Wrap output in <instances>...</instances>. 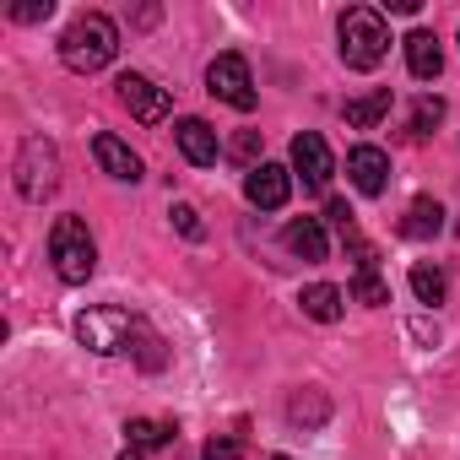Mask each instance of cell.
<instances>
[{
    "instance_id": "26",
    "label": "cell",
    "mask_w": 460,
    "mask_h": 460,
    "mask_svg": "<svg viewBox=\"0 0 460 460\" xmlns=\"http://www.w3.org/2000/svg\"><path fill=\"white\" fill-rule=\"evenodd\" d=\"M325 217L341 227V234H352V227H358V217H352V206H347V200H331V206H325Z\"/></svg>"
},
{
    "instance_id": "22",
    "label": "cell",
    "mask_w": 460,
    "mask_h": 460,
    "mask_svg": "<svg viewBox=\"0 0 460 460\" xmlns=\"http://www.w3.org/2000/svg\"><path fill=\"white\" fill-rule=\"evenodd\" d=\"M352 298L368 304V309H385V304H390V288H385L379 271H358V277H352Z\"/></svg>"
},
{
    "instance_id": "15",
    "label": "cell",
    "mask_w": 460,
    "mask_h": 460,
    "mask_svg": "<svg viewBox=\"0 0 460 460\" xmlns=\"http://www.w3.org/2000/svg\"><path fill=\"white\" fill-rule=\"evenodd\" d=\"M298 304H304V314H309V320L336 325V320H341V309H347V293H341V288H331V282H314V288H304V293H298Z\"/></svg>"
},
{
    "instance_id": "28",
    "label": "cell",
    "mask_w": 460,
    "mask_h": 460,
    "mask_svg": "<svg viewBox=\"0 0 460 460\" xmlns=\"http://www.w3.org/2000/svg\"><path fill=\"white\" fill-rule=\"evenodd\" d=\"M119 460H141V455H136V449H125V455H119Z\"/></svg>"
},
{
    "instance_id": "17",
    "label": "cell",
    "mask_w": 460,
    "mask_h": 460,
    "mask_svg": "<svg viewBox=\"0 0 460 460\" xmlns=\"http://www.w3.org/2000/svg\"><path fill=\"white\" fill-rule=\"evenodd\" d=\"M390 103H395V98H390V87H374V93H363V98H347V109H341V114H347V125H352V130H374V125L390 114Z\"/></svg>"
},
{
    "instance_id": "14",
    "label": "cell",
    "mask_w": 460,
    "mask_h": 460,
    "mask_svg": "<svg viewBox=\"0 0 460 460\" xmlns=\"http://www.w3.org/2000/svg\"><path fill=\"white\" fill-rule=\"evenodd\" d=\"M406 66H411V76H417V82H433V76L444 71V49H438V39H433L428 28L406 33Z\"/></svg>"
},
{
    "instance_id": "2",
    "label": "cell",
    "mask_w": 460,
    "mask_h": 460,
    "mask_svg": "<svg viewBox=\"0 0 460 460\" xmlns=\"http://www.w3.org/2000/svg\"><path fill=\"white\" fill-rule=\"evenodd\" d=\"M336 39H341V60H347L352 71H374V66L390 55V28H385V17H379L374 6H352V12H341Z\"/></svg>"
},
{
    "instance_id": "8",
    "label": "cell",
    "mask_w": 460,
    "mask_h": 460,
    "mask_svg": "<svg viewBox=\"0 0 460 460\" xmlns=\"http://www.w3.org/2000/svg\"><path fill=\"white\" fill-rule=\"evenodd\" d=\"M293 173H304V184H309V190H325V184H331L336 163H331V146H325V136H314V130L293 136Z\"/></svg>"
},
{
    "instance_id": "7",
    "label": "cell",
    "mask_w": 460,
    "mask_h": 460,
    "mask_svg": "<svg viewBox=\"0 0 460 460\" xmlns=\"http://www.w3.org/2000/svg\"><path fill=\"white\" fill-rule=\"evenodd\" d=\"M114 87H119V103H125V109H130L141 125H157V119H168V93H163L152 76H141V71H125Z\"/></svg>"
},
{
    "instance_id": "21",
    "label": "cell",
    "mask_w": 460,
    "mask_h": 460,
    "mask_svg": "<svg viewBox=\"0 0 460 460\" xmlns=\"http://www.w3.org/2000/svg\"><path fill=\"white\" fill-rule=\"evenodd\" d=\"M444 119V98H433V93H422L417 103H411V119H406V130L411 136H433V125Z\"/></svg>"
},
{
    "instance_id": "20",
    "label": "cell",
    "mask_w": 460,
    "mask_h": 460,
    "mask_svg": "<svg viewBox=\"0 0 460 460\" xmlns=\"http://www.w3.org/2000/svg\"><path fill=\"white\" fill-rule=\"evenodd\" d=\"M444 288H449V282H444V271H438V266H428V261H417V266H411V293H417V304H428V309H433V304H444Z\"/></svg>"
},
{
    "instance_id": "1",
    "label": "cell",
    "mask_w": 460,
    "mask_h": 460,
    "mask_svg": "<svg viewBox=\"0 0 460 460\" xmlns=\"http://www.w3.org/2000/svg\"><path fill=\"white\" fill-rule=\"evenodd\" d=\"M114 55H119V28H114L103 12H82V17L60 33V60H66L76 76L103 71Z\"/></svg>"
},
{
    "instance_id": "16",
    "label": "cell",
    "mask_w": 460,
    "mask_h": 460,
    "mask_svg": "<svg viewBox=\"0 0 460 460\" xmlns=\"http://www.w3.org/2000/svg\"><path fill=\"white\" fill-rule=\"evenodd\" d=\"M444 227V206L433 200V195H417L411 206H406V217H401V234L406 239H433Z\"/></svg>"
},
{
    "instance_id": "13",
    "label": "cell",
    "mask_w": 460,
    "mask_h": 460,
    "mask_svg": "<svg viewBox=\"0 0 460 460\" xmlns=\"http://www.w3.org/2000/svg\"><path fill=\"white\" fill-rule=\"evenodd\" d=\"M93 157H98V168H103L109 179H125V184H136V179H141V157H136L119 136H109V130H103V136H93Z\"/></svg>"
},
{
    "instance_id": "3",
    "label": "cell",
    "mask_w": 460,
    "mask_h": 460,
    "mask_svg": "<svg viewBox=\"0 0 460 460\" xmlns=\"http://www.w3.org/2000/svg\"><path fill=\"white\" fill-rule=\"evenodd\" d=\"M49 261H55V277L71 282V288L98 271V244H93L82 217H55V227H49Z\"/></svg>"
},
{
    "instance_id": "29",
    "label": "cell",
    "mask_w": 460,
    "mask_h": 460,
    "mask_svg": "<svg viewBox=\"0 0 460 460\" xmlns=\"http://www.w3.org/2000/svg\"><path fill=\"white\" fill-rule=\"evenodd\" d=\"M271 460H288V455H271Z\"/></svg>"
},
{
    "instance_id": "24",
    "label": "cell",
    "mask_w": 460,
    "mask_h": 460,
    "mask_svg": "<svg viewBox=\"0 0 460 460\" xmlns=\"http://www.w3.org/2000/svg\"><path fill=\"white\" fill-rule=\"evenodd\" d=\"M168 217H173V227H179L184 239H206V227H200V211H195V206L173 200V211H168Z\"/></svg>"
},
{
    "instance_id": "4",
    "label": "cell",
    "mask_w": 460,
    "mask_h": 460,
    "mask_svg": "<svg viewBox=\"0 0 460 460\" xmlns=\"http://www.w3.org/2000/svg\"><path fill=\"white\" fill-rule=\"evenodd\" d=\"M136 336H146V325H141L130 309H109V304H98V309H82V314H76V341H82L87 352H98V358L125 352Z\"/></svg>"
},
{
    "instance_id": "6",
    "label": "cell",
    "mask_w": 460,
    "mask_h": 460,
    "mask_svg": "<svg viewBox=\"0 0 460 460\" xmlns=\"http://www.w3.org/2000/svg\"><path fill=\"white\" fill-rule=\"evenodd\" d=\"M206 93H211L217 103H227V109L250 114V109H255V76H250V60H244L239 49L217 55V60L206 66Z\"/></svg>"
},
{
    "instance_id": "23",
    "label": "cell",
    "mask_w": 460,
    "mask_h": 460,
    "mask_svg": "<svg viewBox=\"0 0 460 460\" xmlns=\"http://www.w3.org/2000/svg\"><path fill=\"white\" fill-rule=\"evenodd\" d=\"M227 157H234L239 168H250V173H255V168H261V163H255V157H261V130H239L234 141H227Z\"/></svg>"
},
{
    "instance_id": "18",
    "label": "cell",
    "mask_w": 460,
    "mask_h": 460,
    "mask_svg": "<svg viewBox=\"0 0 460 460\" xmlns=\"http://www.w3.org/2000/svg\"><path fill=\"white\" fill-rule=\"evenodd\" d=\"M125 438H130V449L141 455V449H168L179 433H173V422H157V417H130V422H125Z\"/></svg>"
},
{
    "instance_id": "10",
    "label": "cell",
    "mask_w": 460,
    "mask_h": 460,
    "mask_svg": "<svg viewBox=\"0 0 460 460\" xmlns=\"http://www.w3.org/2000/svg\"><path fill=\"white\" fill-rule=\"evenodd\" d=\"M173 141H179L184 163H195V168H211V163L222 157V141H217V130H211L206 119H195V114L173 125Z\"/></svg>"
},
{
    "instance_id": "12",
    "label": "cell",
    "mask_w": 460,
    "mask_h": 460,
    "mask_svg": "<svg viewBox=\"0 0 460 460\" xmlns=\"http://www.w3.org/2000/svg\"><path fill=\"white\" fill-rule=\"evenodd\" d=\"M282 244H288V255H298L304 266H320V261L331 255V244H325V227H320V217H293V222L282 227Z\"/></svg>"
},
{
    "instance_id": "9",
    "label": "cell",
    "mask_w": 460,
    "mask_h": 460,
    "mask_svg": "<svg viewBox=\"0 0 460 460\" xmlns=\"http://www.w3.org/2000/svg\"><path fill=\"white\" fill-rule=\"evenodd\" d=\"M244 195H250V206H261V211H282L288 195H293V168H282V163H261V168L244 179Z\"/></svg>"
},
{
    "instance_id": "19",
    "label": "cell",
    "mask_w": 460,
    "mask_h": 460,
    "mask_svg": "<svg viewBox=\"0 0 460 460\" xmlns=\"http://www.w3.org/2000/svg\"><path fill=\"white\" fill-rule=\"evenodd\" d=\"M288 417H293V422H298V428H320V422H325V417H331V395H325V390H314V385H309V390H298V395H293V401H288Z\"/></svg>"
},
{
    "instance_id": "25",
    "label": "cell",
    "mask_w": 460,
    "mask_h": 460,
    "mask_svg": "<svg viewBox=\"0 0 460 460\" xmlns=\"http://www.w3.org/2000/svg\"><path fill=\"white\" fill-rule=\"evenodd\" d=\"M200 455H206V460H239V455H244V438H234V433H227V438H206Z\"/></svg>"
},
{
    "instance_id": "27",
    "label": "cell",
    "mask_w": 460,
    "mask_h": 460,
    "mask_svg": "<svg viewBox=\"0 0 460 460\" xmlns=\"http://www.w3.org/2000/svg\"><path fill=\"white\" fill-rule=\"evenodd\" d=\"M12 17L17 22H39V17H49V0H28V6H17Z\"/></svg>"
},
{
    "instance_id": "5",
    "label": "cell",
    "mask_w": 460,
    "mask_h": 460,
    "mask_svg": "<svg viewBox=\"0 0 460 460\" xmlns=\"http://www.w3.org/2000/svg\"><path fill=\"white\" fill-rule=\"evenodd\" d=\"M12 173H17V195H22V200H49L55 184H60V152H55V141L28 136Z\"/></svg>"
},
{
    "instance_id": "11",
    "label": "cell",
    "mask_w": 460,
    "mask_h": 460,
    "mask_svg": "<svg viewBox=\"0 0 460 460\" xmlns=\"http://www.w3.org/2000/svg\"><path fill=\"white\" fill-rule=\"evenodd\" d=\"M347 179L358 184V195H385L390 184V157L379 146H352L347 152Z\"/></svg>"
}]
</instances>
